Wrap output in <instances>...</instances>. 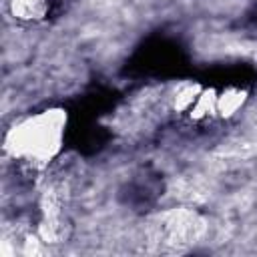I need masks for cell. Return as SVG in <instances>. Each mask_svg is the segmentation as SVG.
I'll return each mask as SVG.
<instances>
[{
  "mask_svg": "<svg viewBox=\"0 0 257 257\" xmlns=\"http://www.w3.org/2000/svg\"><path fill=\"white\" fill-rule=\"evenodd\" d=\"M68 114L64 108L50 106L18 118L4 135V151L22 165L32 169L52 163L66 139Z\"/></svg>",
  "mask_w": 257,
  "mask_h": 257,
  "instance_id": "cell-1",
  "label": "cell"
},
{
  "mask_svg": "<svg viewBox=\"0 0 257 257\" xmlns=\"http://www.w3.org/2000/svg\"><path fill=\"white\" fill-rule=\"evenodd\" d=\"M52 0H10V10L16 18L38 20L48 14Z\"/></svg>",
  "mask_w": 257,
  "mask_h": 257,
  "instance_id": "cell-2",
  "label": "cell"
}]
</instances>
